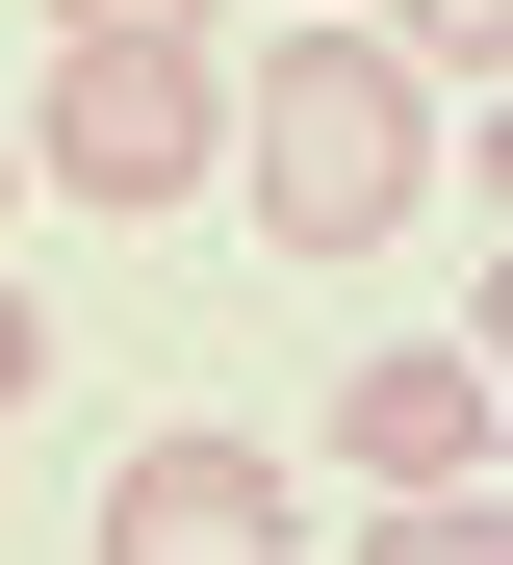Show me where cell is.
<instances>
[{"mask_svg": "<svg viewBox=\"0 0 513 565\" xmlns=\"http://www.w3.org/2000/svg\"><path fill=\"white\" fill-rule=\"evenodd\" d=\"M232 154H257V257H385L437 206V77L385 26H282L232 77Z\"/></svg>", "mask_w": 513, "mask_h": 565, "instance_id": "1", "label": "cell"}, {"mask_svg": "<svg viewBox=\"0 0 513 565\" xmlns=\"http://www.w3.org/2000/svg\"><path fill=\"white\" fill-rule=\"evenodd\" d=\"M0 154H26L52 206H205V180H232V52H77L52 26V77L0 104Z\"/></svg>", "mask_w": 513, "mask_h": 565, "instance_id": "2", "label": "cell"}, {"mask_svg": "<svg viewBox=\"0 0 513 565\" xmlns=\"http://www.w3.org/2000/svg\"><path fill=\"white\" fill-rule=\"evenodd\" d=\"M257 540H282V462H257V437L180 412V437L103 462V565H257Z\"/></svg>", "mask_w": 513, "mask_h": 565, "instance_id": "3", "label": "cell"}, {"mask_svg": "<svg viewBox=\"0 0 513 565\" xmlns=\"http://www.w3.org/2000/svg\"><path fill=\"white\" fill-rule=\"evenodd\" d=\"M334 462H360V489H488V462H513L488 334H437V360H360V386H334Z\"/></svg>", "mask_w": 513, "mask_h": 565, "instance_id": "4", "label": "cell"}, {"mask_svg": "<svg viewBox=\"0 0 513 565\" xmlns=\"http://www.w3.org/2000/svg\"><path fill=\"white\" fill-rule=\"evenodd\" d=\"M360 565H513V514H488V489H385V540H360Z\"/></svg>", "mask_w": 513, "mask_h": 565, "instance_id": "5", "label": "cell"}, {"mask_svg": "<svg viewBox=\"0 0 513 565\" xmlns=\"http://www.w3.org/2000/svg\"><path fill=\"white\" fill-rule=\"evenodd\" d=\"M77 52H232V0H52Z\"/></svg>", "mask_w": 513, "mask_h": 565, "instance_id": "6", "label": "cell"}, {"mask_svg": "<svg viewBox=\"0 0 513 565\" xmlns=\"http://www.w3.org/2000/svg\"><path fill=\"white\" fill-rule=\"evenodd\" d=\"M410 77H462V104H488V77H513V0H410Z\"/></svg>", "mask_w": 513, "mask_h": 565, "instance_id": "7", "label": "cell"}, {"mask_svg": "<svg viewBox=\"0 0 513 565\" xmlns=\"http://www.w3.org/2000/svg\"><path fill=\"white\" fill-rule=\"evenodd\" d=\"M26 386H52V309H26V282H0V412H26Z\"/></svg>", "mask_w": 513, "mask_h": 565, "instance_id": "8", "label": "cell"}, {"mask_svg": "<svg viewBox=\"0 0 513 565\" xmlns=\"http://www.w3.org/2000/svg\"><path fill=\"white\" fill-rule=\"evenodd\" d=\"M0 206H26V154H0Z\"/></svg>", "mask_w": 513, "mask_h": 565, "instance_id": "9", "label": "cell"}, {"mask_svg": "<svg viewBox=\"0 0 513 565\" xmlns=\"http://www.w3.org/2000/svg\"><path fill=\"white\" fill-rule=\"evenodd\" d=\"M257 565H282V540H257Z\"/></svg>", "mask_w": 513, "mask_h": 565, "instance_id": "10", "label": "cell"}]
</instances>
